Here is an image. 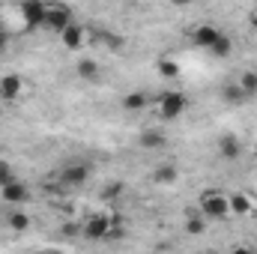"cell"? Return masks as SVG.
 <instances>
[{"instance_id":"cell-9","label":"cell","mask_w":257,"mask_h":254,"mask_svg":"<svg viewBox=\"0 0 257 254\" xmlns=\"http://www.w3.org/2000/svg\"><path fill=\"white\" fill-rule=\"evenodd\" d=\"M218 36H221V30H218L212 21H203V24H197V27L192 30L194 48H203V51H209V48L218 42Z\"/></svg>"},{"instance_id":"cell-13","label":"cell","mask_w":257,"mask_h":254,"mask_svg":"<svg viewBox=\"0 0 257 254\" xmlns=\"http://www.w3.org/2000/svg\"><path fill=\"white\" fill-rule=\"evenodd\" d=\"M150 180H153V186H174L180 180V165L177 162H162V165L153 168Z\"/></svg>"},{"instance_id":"cell-4","label":"cell","mask_w":257,"mask_h":254,"mask_svg":"<svg viewBox=\"0 0 257 254\" xmlns=\"http://www.w3.org/2000/svg\"><path fill=\"white\" fill-rule=\"evenodd\" d=\"M90 177H93V165L84 162V159H72V162L60 165V171H57V186H60V189H81V186H87Z\"/></svg>"},{"instance_id":"cell-2","label":"cell","mask_w":257,"mask_h":254,"mask_svg":"<svg viewBox=\"0 0 257 254\" xmlns=\"http://www.w3.org/2000/svg\"><path fill=\"white\" fill-rule=\"evenodd\" d=\"M153 111H156L159 120L177 123V120H183V114L189 111V96H186L183 90H165V93H159V96L153 99Z\"/></svg>"},{"instance_id":"cell-6","label":"cell","mask_w":257,"mask_h":254,"mask_svg":"<svg viewBox=\"0 0 257 254\" xmlns=\"http://www.w3.org/2000/svg\"><path fill=\"white\" fill-rule=\"evenodd\" d=\"M18 12H21V24H24L27 30H39V27H45L48 3H42V0H27V3L18 6Z\"/></svg>"},{"instance_id":"cell-15","label":"cell","mask_w":257,"mask_h":254,"mask_svg":"<svg viewBox=\"0 0 257 254\" xmlns=\"http://www.w3.org/2000/svg\"><path fill=\"white\" fill-rule=\"evenodd\" d=\"M30 224H33V218H30L21 206L6 209V218H3V227H6V230H12V233H24V230H30Z\"/></svg>"},{"instance_id":"cell-5","label":"cell","mask_w":257,"mask_h":254,"mask_svg":"<svg viewBox=\"0 0 257 254\" xmlns=\"http://www.w3.org/2000/svg\"><path fill=\"white\" fill-rule=\"evenodd\" d=\"M72 21H75L72 6H66V3H48V12H45V30H51V33L60 36Z\"/></svg>"},{"instance_id":"cell-21","label":"cell","mask_w":257,"mask_h":254,"mask_svg":"<svg viewBox=\"0 0 257 254\" xmlns=\"http://www.w3.org/2000/svg\"><path fill=\"white\" fill-rule=\"evenodd\" d=\"M123 191H126V183H123V180H111V183H105V186H102L99 200H105V203L120 200V197H123Z\"/></svg>"},{"instance_id":"cell-12","label":"cell","mask_w":257,"mask_h":254,"mask_svg":"<svg viewBox=\"0 0 257 254\" xmlns=\"http://www.w3.org/2000/svg\"><path fill=\"white\" fill-rule=\"evenodd\" d=\"M230 212L233 215H257V197L251 191H230Z\"/></svg>"},{"instance_id":"cell-7","label":"cell","mask_w":257,"mask_h":254,"mask_svg":"<svg viewBox=\"0 0 257 254\" xmlns=\"http://www.w3.org/2000/svg\"><path fill=\"white\" fill-rule=\"evenodd\" d=\"M0 197H3V203H6L9 209L24 206V203L30 200V186H27L24 180H12L6 189H0Z\"/></svg>"},{"instance_id":"cell-24","label":"cell","mask_w":257,"mask_h":254,"mask_svg":"<svg viewBox=\"0 0 257 254\" xmlns=\"http://www.w3.org/2000/svg\"><path fill=\"white\" fill-rule=\"evenodd\" d=\"M159 72H162V78H180V63L177 60H159Z\"/></svg>"},{"instance_id":"cell-14","label":"cell","mask_w":257,"mask_h":254,"mask_svg":"<svg viewBox=\"0 0 257 254\" xmlns=\"http://www.w3.org/2000/svg\"><path fill=\"white\" fill-rule=\"evenodd\" d=\"M165 144H168V135L159 126H147L138 135V147L141 150H165Z\"/></svg>"},{"instance_id":"cell-29","label":"cell","mask_w":257,"mask_h":254,"mask_svg":"<svg viewBox=\"0 0 257 254\" xmlns=\"http://www.w3.org/2000/svg\"><path fill=\"white\" fill-rule=\"evenodd\" d=\"M3 218H6V212H3V209H0V227H3Z\"/></svg>"},{"instance_id":"cell-23","label":"cell","mask_w":257,"mask_h":254,"mask_svg":"<svg viewBox=\"0 0 257 254\" xmlns=\"http://www.w3.org/2000/svg\"><path fill=\"white\" fill-rule=\"evenodd\" d=\"M12 180H18V177H15V168H12L6 159H0V189H6Z\"/></svg>"},{"instance_id":"cell-19","label":"cell","mask_w":257,"mask_h":254,"mask_svg":"<svg viewBox=\"0 0 257 254\" xmlns=\"http://www.w3.org/2000/svg\"><path fill=\"white\" fill-rule=\"evenodd\" d=\"M75 72H78V78H84V81H96L99 72H102V66H99V60H93V57H81V60L75 63Z\"/></svg>"},{"instance_id":"cell-25","label":"cell","mask_w":257,"mask_h":254,"mask_svg":"<svg viewBox=\"0 0 257 254\" xmlns=\"http://www.w3.org/2000/svg\"><path fill=\"white\" fill-rule=\"evenodd\" d=\"M9 39H12V36H9V30L0 24V54H6V51H9Z\"/></svg>"},{"instance_id":"cell-17","label":"cell","mask_w":257,"mask_h":254,"mask_svg":"<svg viewBox=\"0 0 257 254\" xmlns=\"http://www.w3.org/2000/svg\"><path fill=\"white\" fill-rule=\"evenodd\" d=\"M183 218H186V233H189V236H200V233H206V218L197 212V206H189Z\"/></svg>"},{"instance_id":"cell-22","label":"cell","mask_w":257,"mask_h":254,"mask_svg":"<svg viewBox=\"0 0 257 254\" xmlns=\"http://www.w3.org/2000/svg\"><path fill=\"white\" fill-rule=\"evenodd\" d=\"M209 54H212V57H230V54H233V39H230L227 33H221L218 42L209 48Z\"/></svg>"},{"instance_id":"cell-27","label":"cell","mask_w":257,"mask_h":254,"mask_svg":"<svg viewBox=\"0 0 257 254\" xmlns=\"http://www.w3.org/2000/svg\"><path fill=\"white\" fill-rule=\"evenodd\" d=\"M248 24H251V30H254V33H257V9H254V12H251V15H248Z\"/></svg>"},{"instance_id":"cell-28","label":"cell","mask_w":257,"mask_h":254,"mask_svg":"<svg viewBox=\"0 0 257 254\" xmlns=\"http://www.w3.org/2000/svg\"><path fill=\"white\" fill-rule=\"evenodd\" d=\"M194 254H218V251H212V248H206V251H194Z\"/></svg>"},{"instance_id":"cell-16","label":"cell","mask_w":257,"mask_h":254,"mask_svg":"<svg viewBox=\"0 0 257 254\" xmlns=\"http://www.w3.org/2000/svg\"><path fill=\"white\" fill-rule=\"evenodd\" d=\"M123 111H128V114H135V111H144V108H150L153 105V99H150V93H144V90H132V93H126L123 96Z\"/></svg>"},{"instance_id":"cell-3","label":"cell","mask_w":257,"mask_h":254,"mask_svg":"<svg viewBox=\"0 0 257 254\" xmlns=\"http://www.w3.org/2000/svg\"><path fill=\"white\" fill-rule=\"evenodd\" d=\"M114 224H117L114 215H108V212H90L81 221V239H87V242H108Z\"/></svg>"},{"instance_id":"cell-18","label":"cell","mask_w":257,"mask_h":254,"mask_svg":"<svg viewBox=\"0 0 257 254\" xmlns=\"http://www.w3.org/2000/svg\"><path fill=\"white\" fill-rule=\"evenodd\" d=\"M218 93H221V102H224V105H233V108H236V105H245V96H242V90H239L236 81H224Z\"/></svg>"},{"instance_id":"cell-10","label":"cell","mask_w":257,"mask_h":254,"mask_svg":"<svg viewBox=\"0 0 257 254\" xmlns=\"http://www.w3.org/2000/svg\"><path fill=\"white\" fill-rule=\"evenodd\" d=\"M24 96V78L9 72L0 78V102H18Z\"/></svg>"},{"instance_id":"cell-26","label":"cell","mask_w":257,"mask_h":254,"mask_svg":"<svg viewBox=\"0 0 257 254\" xmlns=\"http://www.w3.org/2000/svg\"><path fill=\"white\" fill-rule=\"evenodd\" d=\"M230 254H254V248H248V245H236Z\"/></svg>"},{"instance_id":"cell-11","label":"cell","mask_w":257,"mask_h":254,"mask_svg":"<svg viewBox=\"0 0 257 254\" xmlns=\"http://www.w3.org/2000/svg\"><path fill=\"white\" fill-rule=\"evenodd\" d=\"M215 150H218V159H224V162H236V159L242 156V141H239L233 132H224V135L218 138Z\"/></svg>"},{"instance_id":"cell-30","label":"cell","mask_w":257,"mask_h":254,"mask_svg":"<svg viewBox=\"0 0 257 254\" xmlns=\"http://www.w3.org/2000/svg\"><path fill=\"white\" fill-rule=\"evenodd\" d=\"M254 254H257V251H254Z\"/></svg>"},{"instance_id":"cell-20","label":"cell","mask_w":257,"mask_h":254,"mask_svg":"<svg viewBox=\"0 0 257 254\" xmlns=\"http://www.w3.org/2000/svg\"><path fill=\"white\" fill-rule=\"evenodd\" d=\"M236 84H239V90H242L245 102L257 99V69H251V72H242V75L236 78Z\"/></svg>"},{"instance_id":"cell-1","label":"cell","mask_w":257,"mask_h":254,"mask_svg":"<svg viewBox=\"0 0 257 254\" xmlns=\"http://www.w3.org/2000/svg\"><path fill=\"white\" fill-rule=\"evenodd\" d=\"M197 212L206 218V224L209 221H227V218H233V212H230V194L221 189H203L200 197H197Z\"/></svg>"},{"instance_id":"cell-8","label":"cell","mask_w":257,"mask_h":254,"mask_svg":"<svg viewBox=\"0 0 257 254\" xmlns=\"http://www.w3.org/2000/svg\"><path fill=\"white\" fill-rule=\"evenodd\" d=\"M87 36H90V33H87V24L72 21L63 33H60V42H63L66 51H81V48L87 45Z\"/></svg>"}]
</instances>
